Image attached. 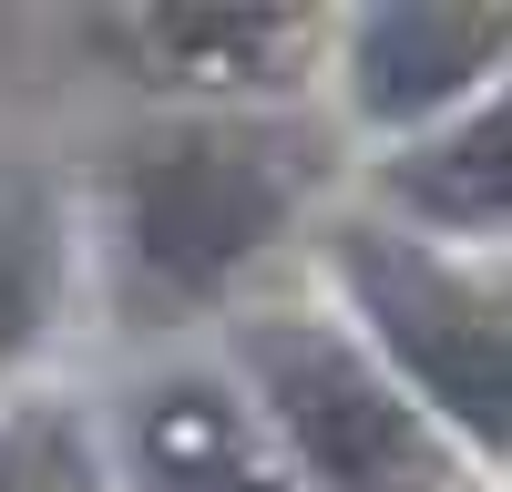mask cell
<instances>
[{
	"mask_svg": "<svg viewBox=\"0 0 512 492\" xmlns=\"http://www.w3.org/2000/svg\"><path fill=\"white\" fill-rule=\"evenodd\" d=\"M502 113H472V134L461 144H420L400 164V195L420 205L431 226H472V236H502L512 216V154H502Z\"/></svg>",
	"mask_w": 512,
	"mask_h": 492,
	"instance_id": "52a82bcc",
	"label": "cell"
},
{
	"mask_svg": "<svg viewBox=\"0 0 512 492\" xmlns=\"http://www.w3.org/2000/svg\"><path fill=\"white\" fill-rule=\"evenodd\" d=\"M502 62V11H369L349 41V93L369 123L441 113Z\"/></svg>",
	"mask_w": 512,
	"mask_h": 492,
	"instance_id": "5b68a950",
	"label": "cell"
},
{
	"mask_svg": "<svg viewBox=\"0 0 512 492\" xmlns=\"http://www.w3.org/2000/svg\"><path fill=\"white\" fill-rule=\"evenodd\" d=\"M338 267H349L379 349L420 380V400L441 421H461L472 441H502V308H492V287L451 277L410 236H369V226L338 246Z\"/></svg>",
	"mask_w": 512,
	"mask_h": 492,
	"instance_id": "3957f363",
	"label": "cell"
},
{
	"mask_svg": "<svg viewBox=\"0 0 512 492\" xmlns=\"http://www.w3.org/2000/svg\"><path fill=\"white\" fill-rule=\"evenodd\" d=\"M62 267H72L62 195L41 185L31 164H0V369L52 339V318H62Z\"/></svg>",
	"mask_w": 512,
	"mask_h": 492,
	"instance_id": "8992f818",
	"label": "cell"
},
{
	"mask_svg": "<svg viewBox=\"0 0 512 492\" xmlns=\"http://www.w3.org/2000/svg\"><path fill=\"white\" fill-rule=\"evenodd\" d=\"M0 492H103L72 421H11L0 431Z\"/></svg>",
	"mask_w": 512,
	"mask_h": 492,
	"instance_id": "ba28073f",
	"label": "cell"
},
{
	"mask_svg": "<svg viewBox=\"0 0 512 492\" xmlns=\"http://www.w3.org/2000/svg\"><path fill=\"white\" fill-rule=\"evenodd\" d=\"M123 216H134V257L164 287H226L267 236L297 216V164L256 123H175L134 154L123 175Z\"/></svg>",
	"mask_w": 512,
	"mask_h": 492,
	"instance_id": "6da1fadb",
	"label": "cell"
},
{
	"mask_svg": "<svg viewBox=\"0 0 512 492\" xmlns=\"http://www.w3.org/2000/svg\"><path fill=\"white\" fill-rule=\"evenodd\" d=\"M246 369L256 390H267L277 431L297 441V462H308L328 492H441V441L431 421L369 369V349H349L338 328L318 318H267L246 328Z\"/></svg>",
	"mask_w": 512,
	"mask_h": 492,
	"instance_id": "7a4b0ae2",
	"label": "cell"
},
{
	"mask_svg": "<svg viewBox=\"0 0 512 492\" xmlns=\"http://www.w3.org/2000/svg\"><path fill=\"white\" fill-rule=\"evenodd\" d=\"M123 451H134V492H287V472L256 441V410L195 369L134 400Z\"/></svg>",
	"mask_w": 512,
	"mask_h": 492,
	"instance_id": "277c9868",
	"label": "cell"
}]
</instances>
